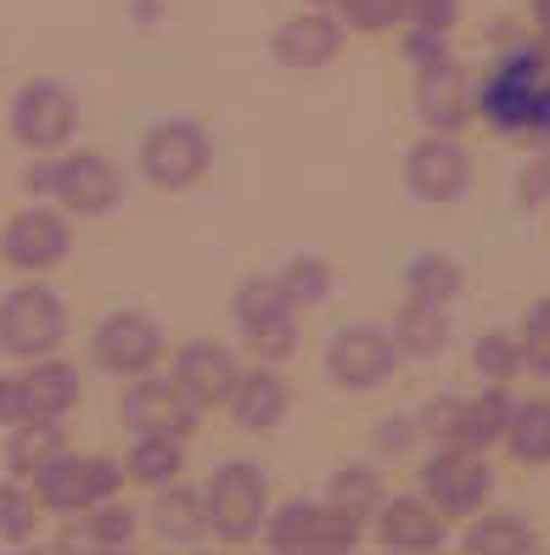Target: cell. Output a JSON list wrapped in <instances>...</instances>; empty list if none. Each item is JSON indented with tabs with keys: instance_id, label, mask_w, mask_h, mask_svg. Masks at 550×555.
I'll list each match as a JSON object with an SVG mask.
<instances>
[{
	"instance_id": "obj_30",
	"label": "cell",
	"mask_w": 550,
	"mask_h": 555,
	"mask_svg": "<svg viewBox=\"0 0 550 555\" xmlns=\"http://www.w3.org/2000/svg\"><path fill=\"white\" fill-rule=\"evenodd\" d=\"M405 286H410V298H422V304H456L461 286H466V270L449 253H427V258L410 264Z\"/></svg>"
},
{
	"instance_id": "obj_18",
	"label": "cell",
	"mask_w": 550,
	"mask_h": 555,
	"mask_svg": "<svg viewBox=\"0 0 550 555\" xmlns=\"http://www.w3.org/2000/svg\"><path fill=\"white\" fill-rule=\"evenodd\" d=\"M376 539L387 550H438L449 539V516L422 500V494H399L376 505Z\"/></svg>"
},
{
	"instance_id": "obj_1",
	"label": "cell",
	"mask_w": 550,
	"mask_h": 555,
	"mask_svg": "<svg viewBox=\"0 0 550 555\" xmlns=\"http://www.w3.org/2000/svg\"><path fill=\"white\" fill-rule=\"evenodd\" d=\"M550 90V62L539 46H516L506 51L483 85L472 90V107L489 118L500 135H534V118H539V102Z\"/></svg>"
},
{
	"instance_id": "obj_21",
	"label": "cell",
	"mask_w": 550,
	"mask_h": 555,
	"mask_svg": "<svg viewBox=\"0 0 550 555\" xmlns=\"http://www.w3.org/2000/svg\"><path fill=\"white\" fill-rule=\"evenodd\" d=\"M152 528H157V539H164V544H197V539L208 533V505H203V494L180 488V477L164 482V488H157V505H152Z\"/></svg>"
},
{
	"instance_id": "obj_27",
	"label": "cell",
	"mask_w": 550,
	"mask_h": 555,
	"mask_svg": "<svg viewBox=\"0 0 550 555\" xmlns=\"http://www.w3.org/2000/svg\"><path fill=\"white\" fill-rule=\"evenodd\" d=\"M472 555H528L539 539L523 516H511V511H489V516H477L466 539H461Z\"/></svg>"
},
{
	"instance_id": "obj_26",
	"label": "cell",
	"mask_w": 550,
	"mask_h": 555,
	"mask_svg": "<svg viewBox=\"0 0 550 555\" xmlns=\"http://www.w3.org/2000/svg\"><path fill=\"white\" fill-rule=\"evenodd\" d=\"M124 472L136 477V482H146V488H164V482H175L186 472V449H180L175 433H141L136 449H129V466Z\"/></svg>"
},
{
	"instance_id": "obj_28",
	"label": "cell",
	"mask_w": 550,
	"mask_h": 555,
	"mask_svg": "<svg viewBox=\"0 0 550 555\" xmlns=\"http://www.w3.org/2000/svg\"><path fill=\"white\" fill-rule=\"evenodd\" d=\"M276 286H281V298L293 309H320L332 298V264L320 253H298V258H286V264H281Z\"/></svg>"
},
{
	"instance_id": "obj_23",
	"label": "cell",
	"mask_w": 550,
	"mask_h": 555,
	"mask_svg": "<svg viewBox=\"0 0 550 555\" xmlns=\"http://www.w3.org/2000/svg\"><path fill=\"white\" fill-rule=\"evenodd\" d=\"M394 343L405 359H438L449 348V314L444 304H422V298H410L394 320Z\"/></svg>"
},
{
	"instance_id": "obj_42",
	"label": "cell",
	"mask_w": 550,
	"mask_h": 555,
	"mask_svg": "<svg viewBox=\"0 0 550 555\" xmlns=\"http://www.w3.org/2000/svg\"><path fill=\"white\" fill-rule=\"evenodd\" d=\"M539 51H545V62H550V35H545V40H539Z\"/></svg>"
},
{
	"instance_id": "obj_2",
	"label": "cell",
	"mask_w": 550,
	"mask_h": 555,
	"mask_svg": "<svg viewBox=\"0 0 550 555\" xmlns=\"http://www.w3.org/2000/svg\"><path fill=\"white\" fill-rule=\"evenodd\" d=\"M203 505H208V528L225 544H247V539H258V528H265V516H270V482L258 477L253 461H225L208 477Z\"/></svg>"
},
{
	"instance_id": "obj_38",
	"label": "cell",
	"mask_w": 550,
	"mask_h": 555,
	"mask_svg": "<svg viewBox=\"0 0 550 555\" xmlns=\"http://www.w3.org/2000/svg\"><path fill=\"white\" fill-rule=\"evenodd\" d=\"M410 438H415V421L387 415V421H382V433H376V449H382V454H405V449H410Z\"/></svg>"
},
{
	"instance_id": "obj_4",
	"label": "cell",
	"mask_w": 550,
	"mask_h": 555,
	"mask_svg": "<svg viewBox=\"0 0 550 555\" xmlns=\"http://www.w3.org/2000/svg\"><path fill=\"white\" fill-rule=\"evenodd\" d=\"M62 337H68V309L51 286L28 281L0 304V348L12 359H46L62 348Z\"/></svg>"
},
{
	"instance_id": "obj_22",
	"label": "cell",
	"mask_w": 550,
	"mask_h": 555,
	"mask_svg": "<svg viewBox=\"0 0 550 555\" xmlns=\"http://www.w3.org/2000/svg\"><path fill=\"white\" fill-rule=\"evenodd\" d=\"M23 404H28V415H46V421L68 415V410L79 404V371H74V365H56L51 353L35 359V371L23 376ZM28 415H23V421H28Z\"/></svg>"
},
{
	"instance_id": "obj_35",
	"label": "cell",
	"mask_w": 550,
	"mask_h": 555,
	"mask_svg": "<svg viewBox=\"0 0 550 555\" xmlns=\"http://www.w3.org/2000/svg\"><path fill=\"white\" fill-rule=\"evenodd\" d=\"M516 348H523V365H534V371H545V376H550V298H545V304H534V309L523 314Z\"/></svg>"
},
{
	"instance_id": "obj_19",
	"label": "cell",
	"mask_w": 550,
	"mask_h": 555,
	"mask_svg": "<svg viewBox=\"0 0 550 555\" xmlns=\"http://www.w3.org/2000/svg\"><path fill=\"white\" fill-rule=\"evenodd\" d=\"M225 410L236 415L242 433H270V427H281V415H286V382L258 359L253 371H236L231 393H225Z\"/></svg>"
},
{
	"instance_id": "obj_5",
	"label": "cell",
	"mask_w": 550,
	"mask_h": 555,
	"mask_svg": "<svg viewBox=\"0 0 550 555\" xmlns=\"http://www.w3.org/2000/svg\"><path fill=\"white\" fill-rule=\"evenodd\" d=\"M399 343L382 325H343L327 343V376L343 387V393H376L382 382H394L399 371Z\"/></svg>"
},
{
	"instance_id": "obj_32",
	"label": "cell",
	"mask_w": 550,
	"mask_h": 555,
	"mask_svg": "<svg viewBox=\"0 0 550 555\" xmlns=\"http://www.w3.org/2000/svg\"><path fill=\"white\" fill-rule=\"evenodd\" d=\"M327 500L343 505L348 516H371V511L382 505V477H376L371 466H343V472L332 477V488H327Z\"/></svg>"
},
{
	"instance_id": "obj_41",
	"label": "cell",
	"mask_w": 550,
	"mask_h": 555,
	"mask_svg": "<svg viewBox=\"0 0 550 555\" xmlns=\"http://www.w3.org/2000/svg\"><path fill=\"white\" fill-rule=\"evenodd\" d=\"M534 12H539V23H545V35H550V0H534Z\"/></svg>"
},
{
	"instance_id": "obj_11",
	"label": "cell",
	"mask_w": 550,
	"mask_h": 555,
	"mask_svg": "<svg viewBox=\"0 0 550 555\" xmlns=\"http://www.w3.org/2000/svg\"><path fill=\"white\" fill-rule=\"evenodd\" d=\"M90 353L107 376H141V371L157 365V353H164V332H157V320H146L136 309H113L95 325Z\"/></svg>"
},
{
	"instance_id": "obj_43",
	"label": "cell",
	"mask_w": 550,
	"mask_h": 555,
	"mask_svg": "<svg viewBox=\"0 0 550 555\" xmlns=\"http://www.w3.org/2000/svg\"><path fill=\"white\" fill-rule=\"evenodd\" d=\"M315 7H332V0H315Z\"/></svg>"
},
{
	"instance_id": "obj_14",
	"label": "cell",
	"mask_w": 550,
	"mask_h": 555,
	"mask_svg": "<svg viewBox=\"0 0 550 555\" xmlns=\"http://www.w3.org/2000/svg\"><path fill=\"white\" fill-rule=\"evenodd\" d=\"M415 113H422V124L433 135H456L472 118V79L449 51L415 68Z\"/></svg>"
},
{
	"instance_id": "obj_37",
	"label": "cell",
	"mask_w": 550,
	"mask_h": 555,
	"mask_svg": "<svg viewBox=\"0 0 550 555\" xmlns=\"http://www.w3.org/2000/svg\"><path fill=\"white\" fill-rule=\"evenodd\" d=\"M405 23H410V28H438V35H449V28L461 23V0H405Z\"/></svg>"
},
{
	"instance_id": "obj_24",
	"label": "cell",
	"mask_w": 550,
	"mask_h": 555,
	"mask_svg": "<svg viewBox=\"0 0 550 555\" xmlns=\"http://www.w3.org/2000/svg\"><path fill=\"white\" fill-rule=\"evenodd\" d=\"M506 415H511L506 382H489L477 399H461V438H456V449H477V454H489V449L506 438Z\"/></svg>"
},
{
	"instance_id": "obj_20",
	"label": "cell",
	"mask_w": 550,
	"mask_h": 555,
	"mask_svg": "<svg viewBox=\"0 0 550 555\" xmlns=\"http://www.w3.org/2000/svg\"><path fill=\"white\" fill-rule=\"evenodd\" d=\"M236 371H242V365H236V353L225 348V343H186L180 359H175V382H180L203 410H208V404H225Z\"/></svg>"
},
{
	"instance_id": "obj_16",
	"label": "cell",
	"mask_w": 550,
	"mask_h": 555,
	"mask_svg": "<svg viewBox=\"0 0 550 555\" xmlns=\"http://www.w3.org/2000/svg\"><path fill=\"white\" fill-rule=\"evenodd\" d=\"M68 247H74L68 219L51 214V208H28V214H17V219L7 224V236H0V253H7V264H17V270H28V275H40V270L62 264V258H68Z\"/></svg>"
},
{
	"instance_id": "obj_34",
	"label": "cell",
	"mask_w": 550,
	"mask_h": 555,
	"mask_svg": "<svg viewBox=\"0 0 550 555\" xmlns=\"http://www.w3.org/2000/svg\"><path fill=\"white\" fill-rule=\"evenodd\" d=\"M343 12L348 28H360V35H382V28L405 23V0H332Z\"/></svg>"
},
{
	"instance_id": "obj_33",
	"label": "cell",
	"mask_w": 550,
	"mask_h": 555,
	"mask_svg": "<svg viewBox=\"0 0 550 555\" xmlns=\"http://www.w3.org/2000/svg\"><path fill=\"white\" fill-rule=\"evenodd\" d=\"M40 528V494L17 482H0V539H35Z\"/></svg>"
},
{
	"instance_id": "obj_15",
	"label": "cell",
	"mask_w": 550,
	"mask_h": 555,
	"mask_svg": "<svg viewBox=\"0 0 550 555\" xmlns=\"http://www.w3.org/2000/svg\"><path fill=\"white\" fill-rule=\"evenodd\" d=\"M51 197L79 219H102L118 203V175L102 152H74V157L51 163Z\"/></svg>"
},
{
	"instance_id": "obj_6",
	"label": "cell",
	"mask_w": 550,
	"mask_h": 555,
	"mask_svg": "<svg viewBox=\"0 0 550 555\" xmlns=\"http://www.w3.org/2000/svg\"><path fill=\"white\" fill-rule=\"evenodd\" d=\"M231 309H236V325H242L247 348L265 359V365H281V359L298 353V309L281 298L276 281H265V275L242 281Z\"/></svg>"
},
{
	"instance_id": "obj_9",
	"label": "cell",
	"mask_w": 550,
	"mask_h": 555,
	"mask_svg": "<svg viewBox=\"0 0 550 555\" xmlns=\"http://www.w3.org/2000/svg\"><path fill=\"white\" fill-rule=\"evenodd\" d=\"M495 494V472L477 449H433L422 461V500H433L444 516H472Z\"/></svg>"
},
{
	"instance_id": "obj_29",
	"label": "cell",
	"mask_w": 550,
	"mask_h": 555,
	"mask_svg": "<svg viewBox=\"0 0 550 555\" xmlns=\"http://www.w3.org/2000/svg\"><path fill=\"white\" fill-rule=\"evenodd\" d=\"M62 449H68V443H62V427H56V421L28 415V421H17L7 461H12V472H17V477H35V472L51 461V454H62Z\"/></svg>"
},
{
	"instance_id": "obj_3",
	"label": "cell",
	"mask_w": 550,
	"mask_h": 555,
	"mask_svg": "<svg viewBox=\"0 0 550 555\" xmlns=\"http://www.w3.org/2000/svg\"><path fill=\"white\" fill-rule=\"evenodd\" d=\"M214 163V141L203 135V124L191 118H164L141 135V175L157 191H186L208 175Z\"/></svg>"
},
{
	"instance_id": "obj_12",
	"label": "cell",
	"mask_w": 550,
	"mask_h": 555,
	"mask_svg": "<svg viewBox=\"0 0 550 555\" xmlns=\"http://www.w3.org/2000/svg\"><path fill=\"white\" fill-rule=\"evenodd\" d=\"M74 118H79L74 95L62 85H51V79H35V85H23L12 95V135L28 152H56L74 135Z\"/></svg>"
},
{
	"instance_id": "obj_7",
	"label": "cell",
	"mask_w": 550,
	"mask_h": 555,
	"mask_svg": "<svg viewBox=\"0 0 550 555\" xmlns=\"http://www.w3.org/2000/svg\"><path fill=\"white\" fill-rule=\"evenodd\" d=\"M124 482V466L107 461V454H51V461L35 472V494L51 511H90L113 500V488Z\"/></svg>"
},
{
	"instance_id": "obj_17",
	"label": "cell",
	"mask_w": 550,
	"mask_h": 555,
	"mask_svg": "<svg viewBox=\"0 0 550 555\" xmlns=\"http://www.w3.org/2000/svg\"><path fill=\"white\" fill-rule=\"evenodd\" d=\"M343 51V17H332L327 7H309V12H293L281 28H276V56L281 68H298V74H315Z\"/></svg>"
},
{
	"instance_id": "obj_25",
	"label": "cell",
	"mask_w": 550,
	"mask_h": 555,
	"mask_svg": "<svg viewBox=\"0 0 550 555\" xmlns=\"http://www.w3.org/2000/svg\"><path fill=\"white\" fill-rule=\"evenodd\" d=\"M511 461L523 466H550V399H528V404H511L506 415V438Z\"/></svg>"
},
{
	"instance_id": "obj_36",
	"label": "cell",
	"mask_w": 550,
	"mask_h": 555,
	"mask_svg": "<svg viewBox=\"0 0 550 555\" xmlns=\"http://www.w3.org/2000/svg\"><path fill=\"white\" fill-rule=\"evenodd\" d=\"M90 539L102 544V550H124L129 539H136V511L102 500V505H95V516H90Z\"/></svg>"
},
{
	"instance_id": "obj_13",
	"label": "cell",
	"mask_w": 550,
	"mask_h": 555,
	"mask_svg": "<svg viewBox=\"0 0 550 555\" xmlns=\"http://www.w3.org/2000/svg\"><path fill=\"white\" fill-rule=\"evenodd\" d=\"M197 399L186 393V387L175 376H157V371H141L136 382H129V393H124V421L136 433H175L186 438L191 427H197Z\"/></svg>"
},
{
	"instance_id": "obj_31",
	"label": "cell",
	"mask_w": 550,
	"mask_h": 555,
	"mask_svg": "<svg viewBox=\"0 0 550 555\" xmlns=\"http://www.w3.org/2000/svg\"><path fill=\"white\" fill-rule=\"evenodd\" d=\"M472 371L483 382H511L523 371V348H516V332H483L472 343Z\"/></svg>"
},
{
	"instance_id": "obj_8",
	"label": "cell",
	"mask_w": 550,
	"mask_h": 555,
	"mask_svg": "<svg viewBox=\"0 0 550 555\" xmlns=\"http://www.w3.org/2000/svg\"><path fill=\"white\" fill-rule=\"evenodd\" d=\"M265 544L270 550H354L360 544V516L343 505H315V500H286L265 516Z\"/></svg>"
},
{
	"instance_id": "obj_40",
	"label": "cell",
	"mask_w": 550,
	"mask_h": 555,
	"mask_svg": "<svg viewBox=\"0 0 550 555\" xmlns=\"http://www.w3.org/2000/svg\"><path fill=\"white\" fill-rule=\"evenodd\" d=\"M136 17L141 23H157V0H136Z\"/></svg>"
},
{
	"instance_id": "obj_39",
	"label": "cell",
	"mask_w": 550,
	"mask_h": 555,
	"mask_svg": "<svg viewBox=\"0 0 550 555\" xmlns=\"http://www.w3.org/2000/svg\"><path fill=\"white\" fill-rule=\"evenodd\" d=\"M23 415H28V404H23V376H0V421H7V427H17Z\"/></svg>"
},
{
	"instance_id": "obj_10",
	"label": "cell",
	"mask_w": 550,
	"mask_h": 555,
	"mask_svg": "<svg viewBox=\"0 0 550 555\" xmlns=\"http://www.w3.org/2000/svg\"><path fill=\"white\" fill-rule=\"evenodd\" d=\"M405 185L422 203H456V197H466V185H472L466 146L456 135H433V129H427V135L405 152Z\"/></svg>"
}]
</instances>
